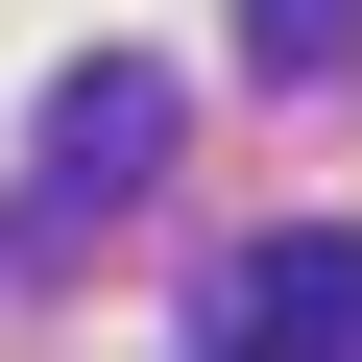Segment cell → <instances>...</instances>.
I'll return each instance as SVG.
<instances>
[{"mask_svg": "<svg viewBox=\"0 0 362 362\" xmlns=\"http://www.w3.org/2000/svg\"><path fill=\"white\" fill-rule=\"evenodd\" d=\"M242 49L266 73H362V0H242Z\"/></svg>", "mask_w": 362, "mask_h": 362, "instance_id": "3957f363", "label": "cell"}, {"mask_svg": "<svg viewBox=\"0 0 362 362\" xmlns=\"http://www.w3.org/2000/svg\"><path fill=\"white\" fill-rule=\"evenodd\" d=\"M145 169H169V73H145V49H97V73L49 97V169H25V218H121Z\"/></svg>", "mask_w": 362, "mask_h": 362, "instance_id": "7a4b0ae2", "label": "cell"}, {"mask_svg": "<svg viewBox=\"0 0 362 362\" xmlns=\"http://www.w3.org/2000/svg\"><path fill=\"white\" fill-rule=\"evenodd\" d=\"M218 362H362V218H290L218 266Z\"/></svg>", "mask_w": 362, "mask_h": 362, "instance_id": "6da1fadb", "label": "cell"}]
</instances>
